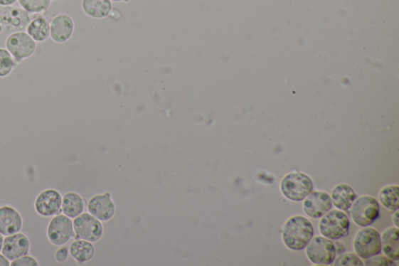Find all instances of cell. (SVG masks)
Returning a JSON list of instances; mask_svg holds the SVG:
<instances>
[{
  "mask_svg": "<svg viewBox=\"0 0 399 266\" xmlns=\"http://www.w3.org/2000/svg\"><path fill=\"white\" fill-rule=\"evenodd\" d=\"M314 233L313 225L306 217L294 216L283 225V243L293 251H301L313 238Z\"/></svg>",
  "mask_w": 399,
  "mask_h": 266,
  "instance_id": "obj_1",
  "label": "cell"
},
{
  "mask_svg": "<svg viewBox=\"0 0 399 266\" xmlns=\"http://www.w3.org/2000/svg\"><path fill=\"white\" fill-rule=\"evenodd\" d=\"M313 189L311 177L303 173H290L284 176L281 182L283 196L292 201L304 200Z\"/></svg>",
  "mask_w": 399,
  "mask_h": 266,
  "instance_id": "obj_2",
  "label": "cell"
},
{
  "mask_svg": "<svg viewBox=\"0 0 399 266\" xmlns=\"http://www.w3.org/2000/svg\"><path fill=\"white\" fill-rule=\"evenodd\" d=\"M31 21L30 14L21 6H0V33L3 35L23 31Z\"/></svg>",
  "mask_w": 399,
  "mask_h": 266,
  "instance_id": "obj_3",
  "label": "cell"
},
{
  "mask_svg": "<svg viewBox=\"0 0 399 266\" xmlns=\"http://www.w3.org/2000/svg\"><path fill=\"white\" fill-rule=\"evenodd\" d=\"M350 222L348 216L341 211L325 213L319 223L321 235L330 240H339L349 235Z\"/></svg>",
  "mask_w": 399,
  "mask_h": 266,
  "instance_id": "obj_4",
  "label": "cell"
},
{
  "mask_svg": "<svg viewBox=\"0 0 399 266\" xmlns=\"http://www.w3.org/2000/svg\"><path fill=\"white\" fill-rule=\"evenodd\" d=\"M350 208L353 222L361 228L369 227L380 216L378 201L369 196L356 198Z\"/></svg>",
  "mask_w": 399,
  "mask_h": 266,
  "instance_id": "obj_5",
  "label": "cell"
},
{
  "mask_svg": "<svg viewBox=\"0 0 399 266\" xmlns=\"http://www.w3.org/2000/svg\"><path fill=\"white\" fill-rule=\"evenodd\" d=\"M305 248L308 260L314 265H329L336 260V248L329 238H313Z\"/></svg>",
  "mask_w": 399,
  "mask_h": 266,
  "instance_id": "obj_6",
  "label": "cell"
},
{
  "mask_svg": "<svg viewBox=\"0 0 399 266\" xmlns=\"http://www.w3.org/2000/svg\"><path fill=\"white\" fill-rule=\"evenodd\" d=\"M353 248L358 256L368 260L381 252V240L378 231L371 228H364L356 233Z\"/></svg>",
  "mask_w": 399,
  "mask_h": 266,
  "instance_id": "obj_7",
  "label": "cell"
},
{
  "mask_svg": "<svg viewBox=\"0 0 399 266\" xmlns=\"http://www.w3.org/2000/svg\"><path fill=\"white\" fill-rule=\"evenodd\" d=\"M6 48L16 62L20 63L35 54L37 43L26 31L15 32L8 36Z\"/></svg>",
  "mask_w": 399,
  "mask_h": 266,
  "instance_id": "obj_8",
  "label": "cell"
},
{
  "mask_svg": "<svg viewBox=\"0 0 399 266\" xmlns=\"http://www.w3.org/2000/svg\"><path fill=\"white\" fill-rule=\"evenodd\" d=\"M73 223L67 216L59 214L54 216L47 228V237L53 245L63 246L73 237Z\"/></svg>",
  "mask_w": 399,
  "mask_h": 266,
  "instance_id": "obj_9",
  "label": "cell"
},
{
  "mask_svg": "<svg viewBox=\"0 0 399 266\" xmlns=\"http://www.w3.org/2000/svg\"><path fill=\"white\" fill-rule=\"evenodd\" d=\"M73 225L76 240L95 242L100 240L102 237V224L90 214L81 213L75 218Z\"/></svg>",
  "mask_w": 399,
  "mask_h": 266,
  "instance_id": "obj_10",
  "label": "cell"
},
{
  "mask_svg": "<svg viewBox=\"0 0 399 266\" xmlns=\"http://www.w3.org/2000/svg\"><path fill=\"white\" fill-rule=\"evenodd\" d=\"M62 200L60 193L55 189H46L41 192L35 201L37 213L44 217L61 214Z\"/></svg>",
  "mask_w": 399,
  "mask_h": 266,
  "instance_id": "obj_11",
  "label": "cell"
},
{
  "mask_svg": "<svg viewBox=\"0 0 399 266\" xmlns=\"http://www.w3.org/2000/svg\"><path fill=\"white\" fill-rule=\"evenodd\" d=\"M332 201L327 192L312 191L304 199L303 208L304 213L314 219H319L331 211Z\"/></svg>",
  "mask_w": 399,
  "mask_h": 266,
  "instance_id": "obj_12",
  "label": "cell"
},
{
  "mask_svg": "<svg viewBox=\"0 0 399 266\" xmlns=\"http://www.w3.org/2000/svg\"><path fill=\"white\" fill-rule=\"evenodd\" d=\"M30 240L27 235L21 232L6 236L4 239L2 254L11 262L29 253Z\"/></svg>",
  "mask_w": 399,
  "mask_h": 266,
  "instance_id": "obj_13",
  "label": "cell"
},
{
  "mask_svg": "<svg viewBox=\"0 0 399 266\" xmlns=\"http://www.w3.org/2000/svg\"><path fill=\"white\" fill-rule=\"evenodd\" d=\"M75 31V22L70 15L60 14L50 22V37L53 42L63 44L69 41Z\"/></svg>",
  "mask_w": 399,
  "mask_h": 266,
  "instance_id": "obj_14",
  "label": "cell"
},
{
  "mask_svg": "<svg viewBox=\"0 0 399 266\" xmlns=\"http://www.w3.org/2000/svg\"><path fill=\"white\" fill-rule=\"evenodd\" d=\"M22 227V217L17 209L10 206L0 207V233L4 237L20 232Z\"/></svg>",
  "mask_w": 399,
  "mask_h": 266,
  "instance_id": "obj_15",
  "label": "cell"
},
{
  "mask_svg": "<svg viewBox=\"0 0 399 266\" xmlns=\"http://www.w3.org/2000/svg\"><path fill=\"white\" fill-rule=\"evenodd\" d=\"M88 212L102 221L111 219L115 213V206L110 199L109 193L105 196H97L89 201Z\"/></svg>",
  "mask_w": 399,
  "mask_h": 266,
  "instance_id": "obj_16",
  "label": "cell"
},
{
  "mask_svg": "<svg viewBox=\"0 0 399 266\" xmlns=\"http://www.w3.org/2000/svg\"><path fill=\"white\" fill-rule=\"evenodd\" d=\"M331 201L341 211H348L351 208L357 195L351 186L346 183H339L334 188Z\"/></svg>",
  "mask_w": 399,
  "mask_h": 266,
  "instance_id": "obj_17",
  "label": "cell"
},
{
  "mask_svg": "<svg viewBox=\"0 0 399 266\" xmlns=\"http://www.w3.org/2000/svg\"><path fill=\"white\" fill-rule=\"evenodd\" d=\"M381 252L393 261L399 260V230L390 228L382 233Z\"/></svg>",
  "mask_w": 399,
  "mask_h": 266,
  "instance_id": "obj_18",
  "label": "cell"
},
{
  "mask_svg": "<svg viewBox=\"0 0 399 266\" xmlns=\"http://www.w3.org/2000/svg\"><path fill=\"white\" fill-rule=\"evenodd\" d=\"M83 9L88 17L103 19L110 14L112 5L111 0H83Z\"/></svg>",
  "mask_w": 399,
  "mask_h": 266,
  "instance_id": "obj_19",
  "label": "cell"
},
{
  "mask_svg": "<svg viewBox=\"0 0 399 266\" xmlns=\"http://www.w3.org/2000/svg\"><path fill=\"white\" fill-rule=\"evenodd\" d=\"M26 32L36 43L45 42L50 37V23L43 16H38L30 21Z\"/></svg>",
  "mask_w": 399,
  "mask_h": 266,
  "instance_id": "obj_20",
  "label": "cell"
},
{
  "mask_svg": "<svg viewBox=\"0 0 399 266\" xmlns=\"http://www.w3.org/2000/svg\"><path fill=\"white\" fill-rule=\"evenodd\" d=\"M84 208V200L78 193L69 192L63 197L62 212L65 216L70 218V219H75V218L83 213Z\"/></svg>",
  "mask_w": 399,
  "mask_h": 266,
  "instance_id": "obj_21",
  "label": "cell"
},
{
  "mask_svg": "<svg viewBox=\"0 0 399 266\" xmlns=\"http://www.w3.org/2000/svg\"><path fill=\"white\" fill-rule=\"evenodd\" d=\"M70 253L73 259L78 262H86L92 259L95 248L89 241L77 240L71 244Z\"/></svg>",
  "mask_w": 399,
  "mask_h": 266,
  "instance_id": "obj_22",
  "label": "cell"
},
{
  "mask_svg": "<svg viewBox=\"0 0 399 266\" xmlns=\"http://www.w3.org/2000/svg\"><path fill=\"white\" fill-rule=\"evenodd\" d=\"M379 199L381 205L388 211L393 212L398 211L399 208L398 185H388L383 188L379 193Z\"/></svg>",
  "mask_w": 399,
  "mask_h": 266,
  "instance_id": "obj_23",
  "label": "cell"
},
{
  "mask_svg": "<svg viewBox=\"0 0 399 266\" xmlns=\"http://www.w3.org/2000/svg\"><path fill=\"white\" fill-rule=\"evenodd\" d=\"M13 55L4 48H0V78L9 76L14 68L17 67Z\"/></svg>",
  "mask_w": 399,
  "mask_h": 266,
  "instance_id": "obj_24",
  "label": "cell"
},
{
  "mask_svg": "<svg viewBox=\"0 0 399 266\" xmlns=\"http://www.w3.org/2000/svg\"><path fill=\"white\" fill-rule=\"evenodd\" d=\"M18 2L29 14H43L50 7L52 0H18Z\"/></svg>",
  "mask_w": 399,
  "mask_h": 266,
  "instance_id": "obj_25",
  "label": "cell"
},
{
  "mask_svg": "<svg viewBox=\"0 0 399 266\" xmlns=\"http://www.w3.org/2000/svg\"><path fill=\"white\" fill-rule=\"evenodd\" d=\"M363 263L361 260L360 257H358L356 255L353 253H348L341 255L338 257L335 262V265L340 266H356V265H363Z\"/></svg>",
  "mask_w": 399,
  "mask_h": 266,
  "instance_id": "obj_26",
  "label": "cell"
},
{
  "mask_svg": "<svg viewBox=\"0 0 399 266\" xmlns=\"http://www.w3.org/2000/svg\"><path fill=\"white\" fill-rule=\"evenodd\" d=\"M366 265L376 266H393L396 265L393 260L389 259L387 256L374 255L365 262Z\"/></svg>",
  "mask_w": 399,
  "mask_h": 266,
  "instance_id": "obj_27",
  "label": "cell"
},
{
  "mask_svg": "<svg viewBox=\"0 0 399 266\" xmlns=\"http://www.w3.org/2000/svg\"><path fill=\"white\" fill-rule=\"evenodd\" d=\"M11 266H39V263L34 257L26 255L11 262Z\"/></svg>",
  "mask_w": 399,
  "mask_h": 266,
  "instance_id": "obj_28",
  "label": "cell"
},
{
  "mask_svg": "<svg viewBox=\"0 0 399 266\" xmlns=\"http://www.w3.org/2000/svg\"><path fill=\"white\" fill-rule=\"evenodd\" d=\"M68 249L67 248L62 247L55 252V259L57 262L62 263L68 260Z\"/></svg>",
  "mask_w": 399,
  "mask_h": 266,
  "instance_id": "obj_29",
  "label": "cell"
},
{
  "mask_svg": "<svg viewBox=\"0 0 399 266\" xmlns=\"http://www.w3.org/2000/svg\"><path fill=\"white\" fill-rule=\"evenodd\" d=\"M18 1V0H0V6H13Z\"/></svg>",
  "mask_w": 399,
  "mask_h": 266,
  "instance_id": "obj_30",
  "label": "cell"
},
{
  "mask_svg": "<svg viewBox=\"0 0 399 266\" xmlns=\"http://www.w3.org/2000/svg\"><path fill=\"white\" fill-rule=\"evenodd\" d=\"M10 265H11V261L8 260L3 254H0V266H10Z\"/></svg>",
  "mask_w": 399,
  "mask_h": 266,
  "instance_id": "obj_31",
  "label": "cell"
},
{
  "mask_svg": "<svg viewBox=\"0 0 399 266\" xmlns=\"http://www.w3.org/2000/svg\"><path fill=\"white\" fill-rule=\"evenodd\" d=\"M393 223L395 225V227L398 228V211H395V213L393 214Z\"/></svg>",
  "mask_w": 399,
  "mask_h": 266,
  "instance_id": "obj_32",
  "label": "cell"
},
{
  "mask_svg": "<svg viewBox=\"0 0 399 266\" xmlns=\"http://www.w3.org/2000/svg\"><path fill=\"white\" fill-rule=\"evenodd\" d=\"M4 236L0 233V252H1L3 243H4Z\"/></svg>",
  "mask_w": 399,
  "mask_h": 266,
  "instance_id": "obj_33",
  "label": "cell"
},
{
  "mask_svg": "<svg viewBox=\"0 0 399 266\" xmlns=\"http://www.w3.org/2000/svg\"><path fill=\"white\" fill-rule=\"evenodd\" d=\"M111 1L117 2V3H120V2L127 3L129 1V0H111Z\"/></svg>",
  "mask_w": 399,
  "mask_h": 266,
  "instance_id": "obj_34",
  "label": "cell"
}]
</instances>
